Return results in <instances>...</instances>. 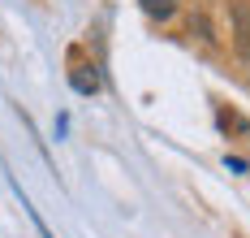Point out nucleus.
Segmentation results:
<instances>
[{"label":"nucleus","mask_w":250,"mask_h":238,"mask_svg":"<svg viewBox=\"0 0 250 238\" xmlns=\"http://www.w3.org/2000/svg\"><path fill=\"white\" fill-rule=\"evenodd\" d=\"M233 44L250 65V0H233Z\"/></svg>","instance_id":"nucleus-1"},{"label":"nucleus","mask_w":250,"mask_h":238,"mask_svg":"<svg viewBox=\"0 0 250 238\" xmlns=\"http://www.w3.org/2000/svg\"><path fill=\"white\" fill-rule=\"evenodd\" d=\"M143 13L147 18H160V22H168L177 13V0H143Z\"/></svg>","instance_id":"nucleus-2"},{"label":"nucleus","mask_w":250,"mask_h":238,"mask_svg":"<svg viewBox=\"0 0 250 238\" xmlns=\"http://www.w3.org/2000/svg\"><path fill=\"white\" fill-rule=\"evenodd\" d=\"M220 126H225V130H250V121L233 117V113H220Z\"/></svg>","instance_id":"nucleus-3"}]
</instances>
